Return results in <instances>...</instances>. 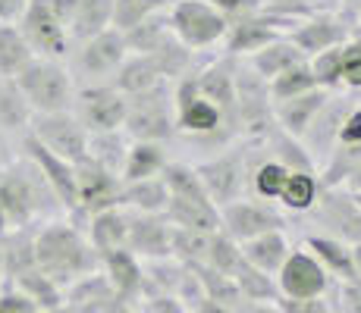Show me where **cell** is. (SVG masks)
Returning <instances> with one entry per match:
<instances>
[{"label":"cell","instance_id":"cell-48","mask_svg":"<svg viewBox=\"0 0 361 313\" xmlns=\"http://www.w3.org/2000/svg\"><path fill=\"white\" fill-rule=\"evenodd\" d=\"M29 0H0V23H16Z\"/></svg>","mask_w":361,"mask_h":313},{"label":"cell","instance_id":"cell-3","mask_svg":"<svg viewBox=\"0 0 361 313\" xmlns=\"http://www.w3.org/2000/svg\"><path fill=\"white\" fill-rule=\"evenodd\" d=\"M264 157H267V138H235L224 151L192 166H195L207 198L220 210V207L252 194V172Z\"/></svg>","mask_w":361,"mask_h":313},{"label":"cell","instance_id":"cell-45","mask_svg":"<svg viewBox=\"0 0 361 313\" xmlns=\"http://www.w3.org/2000/svg\"><path fill=\"white\" fill-rule=\"evenodd\" d=\"M0 313H41L23 291H16L13 285H0Z\"/></svg>","mask_w":361,"mask_h":313},{"label":"cell","instance_id":"cell-10","mask_svg":"<svg viewBox=\"0 0 361 313\" xmlns=\"http://www.w3.org/2000/svg\"><path fill=\"white\" fill-rule=\"evenodd\" d=\"M286 226H289V217L280 207L252 198V194L220 207V232L226 238H233L235 245H245V241L258 238L264 232H276V229H286Z\"/></svg>","mask_w":361,"mask_h":313},{"label":"cell","instance_id":"cell-30","mask_svg":"<svg viewBox=\"0 0 361 313\" xmlns=\"http://www.w3.org/2000/svg\"><path fill=\"white\" fill-rule=\"evenodd\" d=\"M120 207H126L132 213H154V217H164V210H166L164 179L154 176V179H142V182H123Z\"/></svg>","mask_w":361,"mask_h":313},{"label":"cell","instance_id":"cell-2","mask_svg":"<svg viewBox=\"0 0 361 313\" xmlns=\"http://www.w3.org/2000/svg\"><path fill=\"white\" fill-rule=\"evenodd\" d=\"M35 267L47 276L54 285L69 288L85 276L98 273L101 257L85 238V229L69 217L41 222L35 229Z\"/></svg>","mask_w":361,"mask_h":313},{"label":"cell","instance_id":"cell-23","mask_svg":"<svg viewBox=\"0 0 361 313\" xmlns=\"http://www.w3.org/2000/svg\"><path fill=\"white\" fill-rule=\"evenodd\" d=\"M85 238L98 250V257L110 250H126V232H129V213L123 207H110L85 219Z\"/></svg>","mask_w":361,"mask_h":313},{"label":"cell","instance_id":"cell-17","mask_svg":"<svg viewBox=\"0 0 361 313\" xmlns=\"http://www.w3.org/2000/svg\"><path fill=\"white\" fill-rule=\"evenodd\" d=\"M289 29H293L289 23H283V19L258 10V13H252V16L239 19V23H230L226 38H224V53L233 60H248L252 53L264 51L267 44L286 38Z\"/></svg>","mask_w":361,"mask_h":313},{"label":"cell","instance_id":"cell-22","mask_svg":"<svg viewBox=\"0 0 361 313\" xmlns=\"http://www.w3.org/2000/svg\"><path fill=\"white\" fill-rule=\"evenodd\" d=\"M242 250V260L248 263V267H255L258 273L264 276H274L283 269V263L289 260V254H293V245H289L286 238V229H276V232H264L258 238L245 241V245H239Z\"/></svg>","mask_w":361,"mask_h":313},{"label":"cell","instance_id":"cell-26","mask_svg":"<svg viewBox=\"0 0 361 313\" xmlns=\"http://www.w3.org/2000/svg\"><path fill=\"white\" fill-rule=\"evenodd\" d=\"M161 82H166L157 69V63L148 57V53H129L126 63L120 66L114 79V88L120 91L123 97H135V94H145L151 88H157Z\"/></svg>","mask_w":361,"mask_h":313},{"label":"cell","instance_id":"cell-49","mask_svg":"<svg viewBox=\"0 0 361 313\" xmlns=\"http://www.w3.org/2000/svg\"><path fill=\"white\" fill-rule=\"evenodd\" d=\"M16 157H19V144H16V138H10L6 132H0V170H4L6 163H13Z\"/></svg>","mask_w":361,"mask_h":313},{"label":"cell","instance_id":"cell-35","mask_svg":"<svg viewBox=\"0 0 361 313\" xmlns=\"http://www.w3.org/2000/svg\"><path fill=\"white\" fill-rule=\"evenodd\" d=\"M6 285H13L16 291H23V295L29 298V301H32L41 313H54V310L63 307V288H60V285H54L44 273H41L38 267L29 269V273H23L19 279L6 282Z\"/></svg>","mask_w":361,"mask_h":313},{"label":"cell","instance_id":"cell-43","mask_svg":"<svg viewBox=\"0 0 361 313\" xmlns=\"http://www.w3.org/2000/svg\"><path fill=\"white\" fill-rule=\"evenodd\" d=\"M333 307H336V313H361V282H339Z\"/></svg>","mask_w":361,"mask_h":313},{"label":"cell","instance_id":"cell-31","mask_svg":"<svg viewBox=\"0 0 361 313\" xmlns=\"http://www.w3.org/2000/svg\"><path fill=\"white\" fill-rule=\"evenodd\" d=\"M317 194H321L317 172L293 170L289 172V179H286V185H283L280 198H276V207H280L283 213H298V217H305V213L317 204Z\"/></svg>","mask_w":361,"mask_h":313},{"label":"cell","instance_id":"cell-6","mask_svg":"<svg viewBox=\"0 0 361 313\" xmlns=\"http://www.w3.org/2000/svg\"><path fill=\"white\" fill-rule=\"evenodd\" d=\"M13 82H16L23 101L29 103L32 116L69 113V110H73L75 82H73V75H69L63 60L35 57Z\"/></svg>","mask_w":361,"mask_h":313},{"label":"cell","instance_id":"cell-51","mask_svg":"<svg viewBox=\"0 0 361 313\" xmlns=\"http://www.w3.org/2000/svg\"><path fill=\"white\" fill-rule=\"evenodd\" d=\"M0 285H4V260H0Z\"/></svg>","mask_w":361,"mask_h":313},{"label":"cell","instance_id":"cell-33","mask_svg":"<svg viewBox=\"0 0 361 313\" xmlns=\"http://www.w3.org/2000/svg\"><path fill=\"white\" fill-rule=\"evenodd\" d=\"M142 273H145L142 298H151V295H173L176 298L179 285H183V276H185V267L176 260V257H164V260H145ZM142 298H138V301H142Z\"/></svg>","mask_w":361,"mask_h":313},{"label":"cell","instance_id":"cell-38","mask_svg":"<svg viewBox=\"0 0 361 313\" xmlns=\"http://www.w3.org/2000/svg\"><path fill=\"white\" fill-rule=\"evenodd\" d=\"M170 6H173V0H114V29L126 34L135 25L166 13Z\"/></svg>","mask_w":361,"mask_h":313},{"label":"cell","instance_id":"cell-28","mask_svg":"<svg viewBox=\"0 0 361 313\" xmlns=\"http://www.w3.org/2000/svg\"><path fill=\"white\" fill-rule=\"evenodd\" d=\"M107 29H114V0H75L73 25H69L73 44L94 38Z\"/></svg>","mask_w":361,"mask_h":313},{"label":"cell","instance_id":"cell-52","mask_svg":"<svg viewBox=\"0 0 361 313\" xmlns=\"http://www.w3.org/2000/svg\"><path fill=\"white\" fill-rule=\"evenodd\" d=\"M355 200H358V207H361V194H355Z\"/></svg>","mask_w":361,"mask_h":313},{"label":"cell","instance_id":"cell-47","mask_svg":"<svg viewBox=\"0 0 361 313\" xmlns=\"http://www.w3.org/2000/svg\"><path fill=\"white\" fill-rule=\"evenodd\" d=\"M276 313H336V307L327 298H311V301H283L280 298Z\"/></svg>","mask_w":361,"mask_h":313},{"label":"cell","instance_id":"cell-19","mask_svg":"<svg viewBox=\"0 0 361 313\" xmlns=\"http://www.w3.org/2000/svg\"><path fill=\"white\" fill-rule=\"evenodd\" d=\"M63 307L69 313H126L129 307L116 298V291L110 288V282L104 279V273L85 276L75 285H69L63 291Z\"/></svg>","mask_w":361,"mask_h":313},{"label":"cell","instance_id":"cell-18","mask_svg":"<svg viewBox=\"0 0 361 313\" xmlns=\"http://www.w3.org/2000/svg\"><path fill=\"white\" fill-rule=\"evenodd\" d=\"M126 210V207H123ZM129 213V232H126V250L138 260H164L173 257V226L164 217L154 213Z\"/></svg>","mask_w":361,"mask_h":313},{"label":"cell","instance_id":"cell-46","mask_svg":"<svg viewBox=\"0 0 361 313\" xmlns=\"http://www.w3.org/2000/svg\"><path fill=\"white\" fill-rule=\"evenodd\" d=\"M138 313H189L179 304V298L173 295H151V298H142V301L135 304Z\"/></svg>","mask_w":361,"mask_h":313},{"label":"cell","instance_id":"cell-20","mask_svg":"<svg viewBox=\"0 0 361 313\" xmlns=\"http://www.w3.org/2000/svg\"><path fill=\"white\" fill-rule=\"evenodd\" d=\"M333 91H324V88H314L308 94H298L293 101H283V103H274V122L283 135L295 138L302 141L305 132L311 129V122L317 120V113L324 110V103L330 101Z\"/></svg>","mask_w":361,"mask_h":313},{"label":"cell","instance_id":"cell-9","mask_svg":"<svg viewBox=\"0 0 361 313\" xmlns=\"http://www.w3.org/2000/svg\"><path fill=\"white\" fill-rule=\"evenodd\" d=\"M166 25H170L173 38L192 53H211L214 47H224L226 23L207 0H173L166 10Z\"/></svg>","mask_w":361,"mask_h":313},{"label":"cell","instance_id":"cell-32","mask_svg":"<svg viewBox=\"0 0 361 313\" xmlns=\"http://www.w3.org/2000/svg\"><path fill=\"white\" fill-rule=\"evenodd\" d=\"M129 135L123 129L116 132H101V135H88V160L92 163L104 166L107 172L120 176L123 172V163H126V154H129Z\"/></svg>","mask_w":361,"mask_h":313},{"label":"cell","instance_id":"cell-13","mask_svg":"<svg viewBox=\"0 0 361 313\" xmlns=\"http://www.w3.org/2000/svg\"><path fill=\"white\" fill-rule=\"evenodd\" d=\"M29 135L41 148H47L51 154H57L66 163H82L88 154V132L82 129V122L69 113H51V116H32Z\"/></svg>","mask_w":361,"mask_h":313},{"label":"cell","instance_id":"cell-24","mask_svg":"<svg viewBox=\"0 0 361 313\" xmlns=\"http://www.w3.org/2000/svg\"><path fill=\"white\" fill-rule=\"evenodd\" d=\"M352 245L339 238H330V235H308L305 238V250L321 263L324 269L330 273L333 282H352L355 279V269H352Z\"/></svg>","mask_w":361,"mask_h":313},{"label":"cell","instance_id":"cell-36","mask_svg":"<svg viewBox=\"0 0 361 313\" xmlns=\"http://www.w3.org/2000/svg\"><path fill=\"white\" fill-rule=\"evenodd\" d=\"M32 122V110L23 101L16 82L13 79H0V132H6L10 138L25 135Z\"/></svg>","mask_w":361,"mask_h":313},{"label":"cell","instance_id":"cell-14","mask_svg":"<svg viewBox=\"0 0 361 313\" xmlns=\"http://www.w3.org/2000/svg\"><path fill=\"white\" fill-rule=\"evenodd\" d=\"M120 191H123V179L107 172L104 166L82 160L75 163V222L85 226L88 217L110 207H120Z\"/></svg>","mask_w":361,"mask_h":313},{"label":"cell","instance_id":"cell-1","mask_svg":"<svg viewBox=\"0 0 361 313\" xmlns=\"http://www.w3.org/2000/svg\"><path fill=\"white\" fill-rule=\"evenodd\" d=\"M63 217L44 176L19 154L0 170V238L19 229H38L41 222Z\"/></svg>","mask_w":361,"mask_h":313},{"label":"cell","instance_id":"cell-11","mask_svg":"<svg viewBox=\"0 0 361 313\" xmlns=\"http://www.w3.org/2000/svg\"><path fill=\"white\" fill-rule=\"evenodd\" d=\"M305 217L321 226L317 235H330L345 245H361V207L349 188H321L317 204Z\"/></svg>","mask_w":361,"mask_h":313},{"label":"cell","instance_id":"cell-40","mask_svg":"<svg viewBox=\"0 0 361 313\" xmlns=\"http://www.w3.org/2000/svg\"><path fill=\"white\" fill-rule=\"evenodd\" d=\"M261 10L270 13V16L283 19V23L295 25L302 19L314 16V13H324V10H339L336 0H258Z\"/></svg>","mask_w":361,"mask_h":313},{"label":"cell","instance_id":"cell-25","mask_svg":"<svg viewBox=\"0 0 361 313\" xmlns=\"http://www.w3.org/2000/svg\"><path fill=\"white\" fill-rule=\"evenodd\" d=\"M248 69H252L255 75H258L261 82H274L276 75H283L286 69L298 66V63H305V53L298 51V47L293 44L289 38H280L274 41V44H267L264 51L252 53L248 60H242Z\"/></svg>","mask_w":361,"mask_h":313},{"label":"cell","instance_id":"cell-16","mask_svg":"<svg viewBox=\"0 0 361 313\" xmlns=\"http://www.w3.org/2000/svg\"><path fill=\"white\" fill-rule=\"evenodd\" d=\"M330 273L308 254L305 248H293L289 260L276 273V291L283 301H311V298H327L333 288Z\"/></svg>","mask_w":361,"mask_h":313},{"label":"cell","instance_id":"cell-27","mask_svg":"<svg viewBox=\"0 0 361 313\" xmlns=\"http://www.w3.org/2000/svg\"><path fill=\"white\" fill-rule=\"evenodd\" d=\"M170 163L166 144H151V141H132L126 163H123L120 179L123 182H142V179H154L161 176Z\"/></svg>","mask_w":361,"mask_h":313},{"label":"cell","instance_id":"cell-8","mask_svg":"<svg viewBox=\"0 0 361 313\" xmlns=\"http://www.w3.org/2000/svg\"><path fill=\"white\" fill-rule=\"evenodd\" d=\"M123 132L129 141L170 144L176 138V101H173V82H161L157 88L135 97H126V120Z\"/></svg>","mask_w":361,"mask_h":313},{"label":"cell","instance_id":"cell-42","mask_svg":"<svg viewBox=\"0 0 361 313\" xmlns=\"http://www.w3.org/2000/svg\"><path fill=\"white\" fill-rule=\"evenodd\" d=\"M207 4H211L226 23H239V19H245V16H252V13L261 10L258 0H207Z\"/></svg>","mask_w":361,"mask_h":313},{"label":"cell","instance_id":"cell-37","mask_svg":"<svg viewBox=\"0 0 361 313\" xmlns=\"http://www.w3.org/2000/svg\"><path fill=\"white\" fill-rule=\"evenodd\" d=\"M233 282L239 288L242 301H255V304H280V291H276L274 276H264L255 267H248L245 260L239 263V269L233 273Z\"/></svg>","mask_w":361,"mask_h":313},{"label":"cell","instance_id":"cell-7","mask_svg":"<svg viewBox=\"0 0 361 313\" xmlns=\"http://www.w3.org/2000/svg\"><path fill=\"white\" fill-rule=\"evenodd\" d=\"M129 57V47L123 32L107 29L88 41L69 47L66 53V69L73 75L75 88H88V85H114L116 72Z\"/></svg>","mask_w":361,"mask_h":313},{"label":"cell","instance_id":"cell-4","mask_svg":"<svg viewBox=\"0 0 361 313\" xmlns=\"http://www.w3.org/2000/svg\"><path fill=\"white\" fill-rule=\"evenodd\" d=\"M166 185V210L164 219L173 229H192V232H220V210L207 198L198 172L185 160H170L161 172Z\"/></svg>","mask_w":361,"mask_h":313},{"label":"cell","instance_id":"cell-44","mask_svg":"<svg viewBox=\"0 0 361 313\" xmlns=\"http://www.w3.org/2000/svg\"><path fill=\"white\" fill-rule=\"evenodd\" d=\"M336 144H349V148H361V97L355 101V107L345 113L343 125H339V138Z\"/></svg>","mask_w":361,"mask_h":313},{"label":"cell","instance_id":"cell-15","mask_svg":"<svg viewBox=\"0 0 361 313\" xmlns=\"http://www.w3.org/2000/svg\"><path fill=\"white\" fill-rule=\"evenodd\" d=\"M73 116L82 122V129L88 135L116 132V129H123V120H126V97L116 91L114 85L75 88Z\"/></svg>","mask_w":361,"mask_h":313},{"label":"cell","instance_id":"cell-12","mask_svg":"<svg viewBox=\"0 0 361 313\" xmlns=\"http://www.w3.org/2000/svg\"><path fill=\"white\" fill-rule=\"evenodd\" d=\"M352 29H355V19H352L349 13L324 10V13H314V16L302 19V23H295L286 38L305 53V60H314L317 53H327L333 47L345 44V41L352 38Z\"/></svg>","mask_w":361,"mask_h":313},{"label":"cell","instance_id":"cell-39","mask_svg":"<svg viewBox=\"0 0 361 313\" xmlns=\"http://www.w3.org/2000/svg\"><path fill=\"white\" fill-rule=\"evenodd\" d=\"M317 82H314V72H311L308 60L298 63V66L286 69L283 75H276L274 82H267V94H270V103H283V101H293L298 94H308L314 91Z\"/></svg>","mask_w":361,"mask_h":313},{"label":"cell","instance_id":"cell-5","mask_svg":"<svg viewBox=\"0 0 361 313\" xmlns=\"http://www.w3.org/2000/svg\"><path fill=\"white\" fill-rule=\"evenodd\" d=\"M75 0H29L23 16L16 19V29L23 32L25 44L35 57L66 60L69 47V25H73Z\"/></svg>","mask_w":361,"mask_h":313},{"label":"cell","instance_id":"cell-41","mask_svg":"<svg viewBox=\"0 0 361 313\" xmlns=\"http://www.w3.org/2000/svg\"><path fill=\"white\" fill-rule=\"evenodd\" d=\"M336 91L345 94H361V44L349 38L339 47V82Z\"/></svg>","mask_w":361,"mask_h":313},{"label":"cell","instance_id":"cell-29","mask_svg":"<svg viewBox=\"0 0 361 313\" xmlns=\"http://www.w3.org/2000/svg\"><path fill=\"white\" fill-rule=\"evenodd\" d=\"M0 260H4V282H13L35 269V229H19V232L4 235Z\"/></svg>","mask_w":361,"mask_h":313},{"label":"cell","instance_id":"cell-50","mask_svg":"<svg viewBox=\"0 0 361 313\" xmlns=\"http://www.w3.org/2000/svg\"><path fill=\"white\" fill-rule=\"evenodd\" d=\"M352 269H355V279L361 282V245H352Z\"/></svg>","mask_w":361,"mask_h":313},{"label":"cell","instance_id":"cell-34","mask_svg":"<svg viewBox=\"0 0 361 313\" xmlns=\"http://www.w3.org/2000/svg\"><path fill=\"white\" fill-rule=\"evenodd\" d=\"M32 60L35 53L16 23H0V79H16Z\"/></svg>","mask_w":361,"mask_h":313},{"label":"cell","instance_id":"cell-21","mask_svg":"<svg viewBox=\"0 0 361 313\" xmlns=\"http://www.w3.org/2000/svg\"><path fill=\"white\" fill-rule=\"evenodd\" d=\"M101 273L110 282V288L116 291L126 307H135L138 298H142V285H145V273H142V260L129 250H110L101 257Z\"/></svg>","mask_w":361,"mask_h":313}]
</instances>
